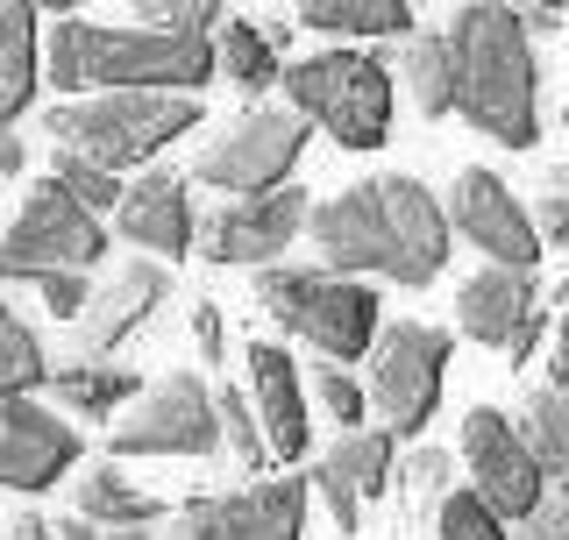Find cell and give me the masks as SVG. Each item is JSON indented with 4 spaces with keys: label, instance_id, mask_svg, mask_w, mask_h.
Listing matches in <instances>:
<instances>
[{
    "label": "cell",
    "instance_id": "obj_1",
    "mask_svg": "<svg viewBox=\"0 0 569 540\" xmlns=\"http://www.w3.org/2000/svg\"><path fill=\"white\" fill-rule=\"evenodd\" d=\"M313 249L335 278H391L406 292L441 278L449 263V213L420 178L391 171V178H363V186L335 192L313 207Z\"/></svg>",
    "mask_w": 569,
    "mask_h": 540
},
{
    "label": "cell",
    "instance_id": "obj_2",
    "mask_svg": "<svg viewBox=\"0 0 569 540\" xmlns=\"http://www.w3.org/2000/svg\"><path fill=\"white\" fill-rule=\"evenodd\" d=\"M50 79L58 93H186L221 79V50L200 36H157V29H107L86 14H58L50 22Z\"/></svg>",
    "mask_w": 569,
    "mask_h": 540
},
{
    "label": "cell",
    "instance_id": "obj_3",
    "mask_svg": "<svg viewBox=\"0 0 569 540\" xmlns=\"http://www.w3.org/2000/svg\"><path fill=\"white\" fill-rule=\"evenodd\" d=\"M449 43L462 71L456 114L477 136L506 142V150H533L541 142V64H533V36L520 22V8L470 0V8L449 14Z\"/></svg>",
    "mask_w": 569,
    "mask_h": 540
},
{
    "label": "cell",
    "instance_id": "obj_4",
    "mask_svg": "<svg viewBox=\"0 0 569 540\" xmlns=\"http://www.w3.org/2000/svg\"><path fill=\"white\" fill-rule=\"evenodd\" d=\"M257 306L278 320L284 334L313 341L328 363H356V356H378V292L363 278H335L328 263H271L257 270Z\"/></svg>",
    "mask_w": 569,
    "mask_h": 540
},
{
    "label": "cell",
    "instance_id": "obj_5",
    "mask_svg": "<svg viewBox=\"0 0 569 540\" xmlns=\"http://www.w3.org/2000/svg\"><path fill=\"white\" fill-rule=\"evenodd\" d=\"M200 129V100L186 93H93V100H58L43 114V136H58V150L93 157L107 171L150 164L164 142Z\"/></svg>",
    "mask_w": 569,
    "mask_h": 540
},
{
    "label": "cell",
    "instance_id": "obj_6",
    "mask_svg": "<svg viewBox=\"0 0 569 540\" xmlns=\"http://www.w3.org/2000/svg\"><path fill=\"white\" fill-rule=\"evenodd\" d=\"M284 100L299 121L328 129L342 150H378L391 129V71L370 50H320V58L284 64Z\"/></svg>",
    "mask_w": 569,
    "mask_h": 540
},
{
    "label": "cell",
    "instance_id": "obj_7",
    "mask_svg": "<svg viewBox=\"0 0 569 540\" xmlns=\"http://www.w3.org/2000/svg\"><path fill=\"white\" fill-rule=\"evenodd\" d=\"M107 257V228L100 213H86L58 178H43V186L22 200V213L8 221V236H0V284L14 278H64V270H93Z\"/></svg>",
    "mask_w": 569,
    "mask_h": 540
},
{
    "label": "cell",
    "instance_id": "obj_8",
    "mask_svg": "<svg viewBox=\"0 0 569 540\" xmlns=\"http://www.w3.org/2000/svg\"><path fill=\"white\" fill-rule=\"evenodd\" d=\"M462 470H470V491L485 498L506 527H512V519L527 527V519L556 498V491H548L556 477H548L541 448H533L527 427H512L498 406H470V412H462Z\"/></svg>",
    "mask_w": 569,
    "mask_h": 540
},
{
    "label": "cell",
    "instance_id": "obj_9",
    "mask_svg": "<svg viewBox=\"0 0 569 540\" xmlns=\"http://www.w3.org/2000/svg\"><path fill=\"white\" fill-rule=\"evenodd\" d=\"M299 150H307V121L284 107H249L192 157V178L213 192H236V200H257V192L292 186Z\"/></svg>",
    "mask_w": 569,
    "mask_h": 540
},
{
    "label": "cell",
    "instance_id": "obj_10",
    "mask_svg": "<svg viewBox=\"0 0 569 540\" xmlns=\"http://www.w3.org/2000/svg\"><path fill=\"white\" fill-rule=\"evenodd\" d=\"M441 370H449V334L427 328V320H399L385 328L378 356H370V406L399 441H413L441 406Z\"/></svg>",
    "mask_w": 569,
    "mask_h": 540
},
{
    "label": "cell",
    "instance_id": "obj_11",
    "mask_svg": "<svg viewBox=\"0 0 569 540\" xmlns=\"http://www.w3.org/2000/svg\"><path fill=\"white\" fill-rule=\"evenodd\" d=\"M221 448V406H213L207 377L171 370L150 384L136 412L114 427V456H213Z\"/></svg>",
    "mask_w": 569,
    "mask_h": 540
},
{
    "label": "cell",
    "instance_id": "obj_12",
    "mask_svg": "<svg viewBox=\"0 0 569 540\" xmlns=\"http://www.w3.org/2000/svg\"><path fill=\"white\" fill-rule=\"evenodd\" d=\"M178 540H307V477H263L242 491L192 498Z\"/></svg>",
    "mask_w": 569,
    "mask_h": 540
},
{
    "label": "cell",
    "instance_id": "obj_13",
    "mask_svg": "<svg viewBox=\"0 0 569 540\" xmlns=\"http://www.w3.org/2000/svg\"><path fill=\"white\" fill-rule=\"evenodd\" d=\"M299 228H313V200L307 186H278V192H257V200H228L200 221V257L207 263H257L271 270L284 263Z\"/></svg>",
    "mask_w": 569,
    "mask_h": 540
},
{
    "label": "cell",
    "instance_id": "obj_14",
    "mask_svg": "<svg viewBox=\"0 0 569 540\" xmlns=\"http://www.w3.org/2000/svg\"><path fill=\"white\" fill-rule=\"evenodd\" d=\"M456 328L470 341H485V349H506L512 363H527L541 328H548V299H541V284H533V270L485 263L477 278H462L456 284Z\"/></svg>",
    "mask_w": 569,
    "mask_h": 540
},
{
    "label": "cell",
    "instance_id": "obj_15",
    "mask_svg": "<svg viewBox=\"0 0 569 540\" xmlns=\"http://www.w3.org/2000/svg\"><path fill=\"white\" fill-rule=\"evenodd\" d=\"M449 221H456V236L470 242V249H485L498 270H533V263H541V249H548L541 228H533V213L512 200V186L498 171H485V164L456 171Z\"/></svg>",
    "mask_w": 569,
    "mask_h": 540
},
{
    "label": "cell",
    "instance_id": "obj_16",
    "mask_svg": "<svg viewBox=\"0 0 569 540\" xmlns=\"http://www.w3.org/2000/svg\"><path fill=\"white\" fill-rule=\"evenodd\" d=\"M86 441L79 427L58 420L50 406L14 399L0 406V491H50L64 470H79Z\"/></svg>",
    "mask_w": 569,
    "mask_h": 540
},
{
    "label": "cell",
    "instance_id": "obj_17",
    "mask_svg": "<svg viewBox=\"0 0 569 540\" xmlns=\"http://www.w3.org/2000/svg\"><path fill=\"white\" fill-rule=\"evenodd\" d=\"M171 299V270L164 263H150V257H136V263H121L114 278L93 292V306H86V320H79V356H100L107 349H121L142 320L157 313V306Z\"/></svg>",
    "mask_w": 569,
    "mask_h": 540
},
{
    "label": "cell",
    "instance_id": "obj_18",
    "mask_svg": "<svg viewBox=\"0 0 569 540\" xmlns=\"http://www.w3.org/2000/svg\"><path fill=\"white\" fill-rule=\"evenodd\" d=\"M114 228L129 236L136 249H157V257H186L192 242H200V213H192V192L178 171H142L129 186V200H121Z\"/></svg>",
    "mask_w": 569,
    "mask_h": 540
},
{
    "label": "cell",
    "instance_id": "obj_19",
    "mask_svg": "<svg viewBox=\"0 0 569 540\" xmlns=\"http://www.w3.org/2000/svg\"><path fill=\"white\" fill-rule=\"evenodd\" d=\"M249 391H257V420H263L271 456L299 462L313 420H307V391H299V363L278 349V341H249Z\"/></svg>",
    "mask_w": 569,
    "mask_h": 540
},
{
    "label": "cell",
    "instance_id": "obj_20",
    "mask_svg": "<svg viewBox=\"0 0 569 540\" xmlns=\"http://www.w3.org/2000/svg\"><path fill=\"white\" fill-rule=\"evenodd\" d=\"M43 14L22 0H0V129H14V114H29L36 86H43Z\"/></svg>",
    "mask_w": 569,
    "mask_h": 540
},
{
    "label": "cell",
    "instance_id": "obj_21",
    "mask_svg": "<svg viewBox=\"0 0 569 540\" xmlns=\"http://www.w3.org/2000/svg\"><path fill=\"white\" fill-rule=\"evenodd\" d=\"M71 498H79V519H93V527H107V533H142L150 519H164V498L142 491V483H129L114 462H100L93 477H79Z\"/></svg>",
    "mask_w": 569,
    "mask_h": 540
},
{
    "label": "cell",
    "instance_id": "obj_22",
    "mask_svg": "<svg viewBox=\"0 0 569 540\" xmlns=\"http://www.w3.org/2000/svg\"><path fill=\"white\" fill-rule=\"evenodd\" d=\"M50 384H58L64 412H79V420H107L121 399H136L142 377L129 363H93V356H71V363L50 370Z\"/></svg>",
    "mask_w": 569,
    "mask_h": 540
},
{
    "label": "cell",
    "instance_id": "obj_23",
    "mask_svg": "<svg viewBox=\"0 0 569 540\" xmlns=\"http://www.w3.org/2000/svg\"><path fill=\"white\" fill-rule=\"evenodd\" d=\"M292 22L320 29V36H342V43H356V36H406L413 43V8L406 0H307Z\"/></svg>",
    "mask_w": 569,
    "mask_h": 540
},
{
    "label": "cell",
    "instance_id": "obj_24",
    "mask_svg": "<svg viewBox=\"0 0 569 540\" xmlns=\"http://www.w3.org/2000/svg\"><path fill=\"white\" fill-rule=\"evenodd\" d=\"M406 93H413V107L427 121L435 114H456V100H462V71H456V43H449V29H427L406 43Z\"/></svg>",
    "mask_w": 569,
    "mask_h": 540
},
{
    "label": "cell",
    "instance_id": "obj_25",
    "mask_svg": "<svg viewBox=\"0 0 569 540\" xmlns=\"http://www.w3.org/2000/svg\"><path fill=\"white\" fill-rule=\"evenodd\" d=\"M213 50H221V79L236 86V93H263V86L284 79V50L263 36V22H249V14H228V29L213 36Z\"/></svg>",
    "mask_w": 569,
    "mask_h": 540
},
{
    "label": "cell",
    "instance_id": "obj_26",
    "mask_svg": "<svg viewBox=\"0 0 569 540\" xmlns=\"http://www.w3.org/2000/svg\"><path fill=\"white\" fill-rule=\"evenodd\" d=\"M391 456H399V434H391V427H356V434H342L320 456V470H335L370 506V498L391 491Z\"/></svg>",
    "mask_w": 569,
    "mask_h": 540
},
{
    "label": "cell",
    "instance_id": "obj_27",
    "mask_svg": "<svg viewBox=\"0 0 569 540\" xmlns=\"http://www.w3.org/2000/svg\"><path fill=\"white\" fill-rule=\"evenodd\" d=\"M50 377V356H43V341H36V328L22 313H14L8 299H0V406H14V399H29L36 384Z\"/></svg>",
    "mask_w": 569,
    "mask_h": 540
},
{
    "label": "cell",
    "instance_id": "obj_28",
    "mask_svg": "<svg viewBox=\"0 0 569 540\" xmlns=\"http://www.w3.org/2000/svg\"><path fill=\"white\" fill-rule=\"evenodd\" d=\"M213 406H221V441L236 456V470L257 477L271 462V441H263V420H257V399H242L236 384H213Z\"/></svg>",
    "mask_w": 569,
    "mask_h": 540
},
{
    "label": "cell",
    "instance_id": "obj_29",
    "mask_svg": "<svg viewBox=\"0 0 569 540\" xmlns=\"http://www.w3.org/2000/svg\"><path fill=\"white\" fill-rule=\"evenodd\" d=\"M50 178L79 200L86 213H121V200H129V186H121V171H107V164H93V157H71V150H58V164H50Z\"/></svg>",
    "mask_w": 569,
    "mask_h": 540
},
{
    "label": "cell",
    "instance_id": "obj_30",
    "mask_svg": "<svg viewBox=\"0 0 569 540\" xmlns=\"http://www.w3.org/2000/svg\"><path fill=\"white\" fill-rule=\"evenodd\" d=\"M136 22H150L157 36H200V43H213L228 29V8L221 0H142Z\"/></svg>",
    "mask_w": 569,
    "mask_h": 540
},
{
    "label": "cell",
    "instance_id": "obj_31",
    "mask_svg": "<svg viewBox=\"0 0 569 540\" xmlns=\"http://www.w3.org/2000/svg\"><path fill=\"white\" fill-rule=\"evenodd\" d=\"M435 527H441L435 540H512V533H506V519H498L485 498L470 491V483H456V491L435 506Z\"/></svg>",
    "mask_w": 569,
    "mask_h": 540
},
{
    "label": "cell",
    "instance_id": "obj_32",
    "mask_svg": "<svg viewBox=\"0 0 569 540\" xmlns=\"http://www.w3.org/2000/svg\"><path fill=\"white\" fill-rule=\"evenodd\" d=\"M527 441L541 448L548 470H562V462H569V391L548 384V391H533V399H527Z\"/></svg>",
    "mask_w": 569,
    "mask_h": 540
},
{
    "label": "cell",
    "instance_id": "obj_33",
    "mask_svg": "<svg viewBox=\"0 0 569 540\" xmlns=\"http://www.w3.org/2000/svg\"><path fill=\"white\" fill-rule=\"evenodd\" d=\"M313 399L328 406V420H342V434H356V420L370 412V384H356L342 363H313Z\"/></svg>",
    "mask_w": 569,
    "mask_h": 540
},
{
    "label": "cell",
    "instance_id": "obj_34",
    "mask_svg": "<svg viewBox=\"0 0 569 540\" xmlns=\"http://www.w3.org/2000/svg\"><path fill=\"white\" fill-rule=\"evenodd\" d=\"M406 491H413V498H435V506H441V498L456 491V483H449V456H441V448H420V456L406 462Z\"/></svg>",
    "mask_w": 569,
    "mask_h": 540
},
{
    "label": "cell",
    "instance_id": "obj_35",
    "mask_svg": "<svg viewBox=\"0 0 569 540\" xmlns=\"http://www.w3.org/2000/svg\"><path fill=\"white\" fill-rule=\"evenodd\" d=\"M43 306L58 320H86V306H93V292H86L79 270H64V278H43Z\"/></svg>",
    "mask_w": 569,
    "mask_h": 540
},
{
    "label": "cell",
    "instance_id": "obj_36",
    "mask_svg": "<svg viewBox=\"0 0 569 540\" xmlns=\"http://www.w3.org/2000/svg\"><path fill=\"white\" fill-rule=\"evenodd\" d=\"M533 228H541V242L569 249V192H548V200L533 207Z\"/></svg>",
    "mask_w": 569,
    "mask_h": 540
},
{
    "label": "cell",
    "instance_id": "obj_37",
    "mask_svg": "<svg viewBox=\"0 0 569 540\" xmlns=\"http://www.w3.org/2000/svg\"><path fill=\"white\" fill-rule=\"evenodd\" d=\"M192 341H200L207 363H228V334H221V306H200L192 313Z\"/></svg>",
    "mask_w": 569,
    "mask_h": 540
},
{
    "label": "cell",
    "instance_id": "obj_38",
    "mask_svg": "<svg viewBox=\"0 0 569 540\" xmlns=\"http://www.w3.org/2000/svg\"><path fill=\"white\" fill-rule=\"evenodd\" d=\"M520 540H569V498H548V506L520 527Z\"/></svg>",
    "mask_w": 569,
    "mask_h": 540
},
{
    "label": "cell",
    "instance_id": "obj_39",
    "mask_svg": "<svg viewBox=\"0 0 569 540\" xmlns=\"http://www.w3.org/2000/svg\"><path fill=\"white\" fill-rule=\"evenodd\" d=\"M520 22H527V36H556L569 22V8H556V0H520Z\"/></svg>",
    "mask_w": 569,
    "mask_h": 540
},
{
    "label": "cell",
    "instance_id": "obj_40",
    "mask_svg": "<svg viewBox=\"0 0 569 540\" xmlns=\"http://www.w3.org/2000/svg\"><path fill=\"white\" fill-rule=\"evenodd\" d=\"M58 540H157V533H107V527H93V519H64Z\"/></svg>",
    "mask_w": 569,
    "mask_h": 540
},
{
    "label": "cell",
    "instance_id": "obj_41",
    "mask_svg": "<svg viewBox=\"0 0 569 540\" xmlns=\"http://www.w3.org/2000/svg\"><path fill=\"white\" fill-rule=\"evenodd\" d=\"M22 164H29V142L14 136V129H0V178H14Z\"/></svg>",
    "mask_w": 569,
    "mask_h": 540
},
{
    "label": "cell",
    "instance_id": "obj_42",
    "mask_svg": "<svg viewBox=\"0 0 569 540\" xmlns=\"http://www.w3.org/2000/svg\"><path fill=\"white\" fill-rule=\"evenodd\" d=\"M556 391H569V306L556 320Z\"/></svg>",
    "mask_w": 569,
    "mask_h": 540
},
{
    "label": "cell",
    "instance_id": "obj_43",
    "mask_svg": "<svg viewBox=\"0 0 569 540\" xmlns=\"http://www.w3.org/2000/svg\"><path fill=\"white\" fill-rule=\"evenodd\" d=\"M8 540H58V527H43V519H36V512H22V519H14V527H8Z\"/></svg>",
    "mask_w": 569,
    "mask_h": 540
},
{
    "label": "cell",
    "instance_id": "obj_44",
    "mask_svg": "<svg viewBox=\"0 0 569 540\" xmlns=\"http://www.w3.org/2000/svg\"><path fill=\"white\" fill-rule=\"evenodd\" d=\"M548 477H556V498H569V462H562V470H548Z\"/></svg>",
    "mask_w": 569,
    "mask_h": 540
},
{
    "label": "cell",
    "instance_id": "obj_45",
    "mask_svg": "<svg viewBox=\"0 0 569 540\" xmlns=\"http://www.w3.org/2000/svg\"><path fill=\"white\" fill-rule=\"evenodd\" d=\"M562 121H569V100H562Z\"/></svg>",
    "mask_w": 569,
    "mask_h": 540
}]
</instances>
